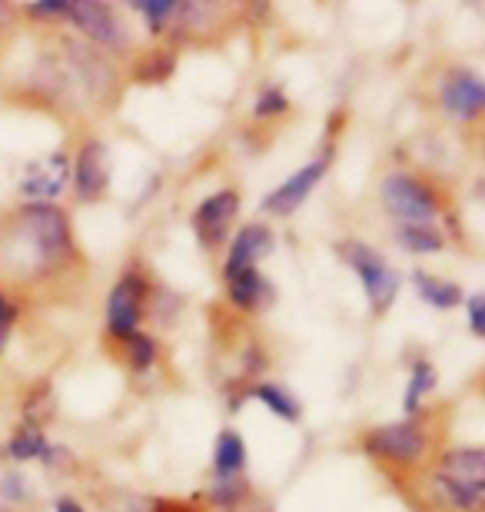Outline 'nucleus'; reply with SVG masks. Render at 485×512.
<instances>
[{
  "mask_svg": "<svg viewBox=\"0 0 485 512\" xmlns=\"http://www.w3.org/2000/svg\"><path fill=\"white\" fill-rule=\"evenodd\" d=\"M343 256L349 260V266L359 273V280H363V290L369 296V306H373V313H386L392 300H396L399 293V276L396 270L379 256L376 250H369L366 243H343Z\"/></svg>",
  "mask_w": 485,
  "mask_h": 512,
  "instance_id": "20e7f679",
  "label": "nucleus"
},
{
  "mask_svg": "<svg viewBox=\"0 0 485 512\" xmlns=\"http://www.w3.org/2000/svg\"><path fill=\"white\" fill-rule=\"evenodd\" d=\"M17 486H20V479H17V476H7L4 483H0V496H7V499L24 496V489H17Z\"/></svg>",
  "mask_w": 485,
  "mask_h": 512,
  "instance_id": "c85d7f7f",
  "label": "nucleus"
},
{
  "mask_svg": "<svg viewBox=\"0 0 485 512\" xmlns=\"http://www.w3.org/2000/svg\"><path fill=\"white\" fill-rule=\"evenodd\" d=\"M469 323H472V333L485 336V296L482 293L469 296Z\"/></svg>",
  "mask_w": 485,
  "mask_h": 512,
  "instance_id": "a878e982",
  "label": "nucleus"
},
{
  "mask_svg": "<svg viewBox=\"0 0 485 512\" xmlns=\"http://www.w3.org/2000/svg\"><path fill=\"white\" fill-rule=\"evenodd\" d=\"M226 283H230V300L236 306H243V310H253V306H260L266 296H270V286L260 276V270H240L233 276H226Z\"/></svg>",
  "mask_w": 485,
  "mask_h": 512,
  "instance_id": "4468645a",
  "label": "nucleus"
},
{
  "mask_svg": "<svg viewBox=\"0 0 485 512\" xmlns=\"http://www.w3.org/2000/svg\"><path fill=\"white\" fill-rule=\"evenodd\" d=\"M153 356H157V346H153L150 336H143V333H133L130 336V366L133 370H150V363H153Z\"/></svg>",
  "mask_w": 485,
  "mask_h": 512,
  "instance_id": "b1692460",
  "label": "nucleus"
},
{
  "mask_svg": "<svg viewBox=\"0 0 485 512\" xmlns=\"http://www.w3.org/2000/svg\"><path fill=\"white\" fill-rule=\"evenodd\" d=\"M0 20H4V10H0Z\"/></svg>",
  "mask_w": 485,
  "mask_h": 512,
  "instance_id": "2f4dec72",
  "label": "nucleus"
},
{
  "mask_svg": "<svg viewBox=\"0 0 485 512\" xmlns=\"http://www.w3.org/2000/svg\"><path fill=\"white\" fill-rule=\"evenodd\" d=\"M436 389V370H432L429 363H416L412 366V376H409V386H406V399H402V406H406V413L412 416L419 409V399L432 393Z\"/></svg>",
  "mask_w": 485,
  "mask_h": 512,
  "instance_id": "f3484780",
  "label": "nucleus"
},
{
  "mask_svg": "<svg viewBox=\"0 0 485 512\" xmlns=\"http://www.w3.org/2000/svg\"><path fill=\"white\" fill-rule=\"evenodd\" d=\"M170 74H173V54H167V50L143 57L140 67H137V77L143 80V84H163Z\"/></svg>",
  "mask_w": 485,
  "mask_h": 512,
  "instance_id": "412c9836",
  "label": "nucleus"
},
{
  "mask_svg": "<svg viewBox=\"0 0 485 512\" xmlns=\"http://www.w3.org/2000/svg\"><path fill=\"white\" fill-rule=\"evenodd\" d=\"M153 512H193V509H187V506H180V503H153Z\"/></svg>",
  "mask_w": 485,
  "mask_h": 512,
  "instance_id": "7c9ffc66",
  "label": "nucleus"
},
{
  "mask_svg": "<svg viewBox=\"0 0 485 512\" xmlns=\"http://www.w3.org/2000/svg\"><path fill=\"white\" fill-rule=\"evenodd\" d=\"M366 449L373 456L392 459V463H416V459L426 453V433H422L419 423L402 419V423L373 429V433L366 436Z\"/></svg>",
  "mask_w": 485,
  "mask_h": 512,
  "instance_id": "423d86ee",
  "label": "nucleus"
},
{
  "mask_svg": "<svg viewBox=\"0 0 485 512\" xmlns=\"http://www.w3.org/2000/svg\"><path fill=\"white\" fill-rule=\"evenodd\" d=\"M0 512H4V509H0Z\"/></svg>",
  "mask_w": 485,
  "mask_h": 512,
  "instance_id": "473e14b6",
  "label": "nucleus"
},
{
  "mask_svg": "<svg viewBox=\"0 0 485 512\" xmlns=\"http://www.w3.org/2000/svg\"><path fill=\"white\" fill-rule=\"evenodd\" d=\"M54 512H84V506H80V503H74V499H57Z\"/></svg>",
  "mask_w": 485,
  "mask_h": 512,
  "instance_id": "c756f323",
  "label": "nucleus"
},
{
  "mask_svg": "<svg viewBox=\"0 0 485 512\" xmlns=\"http://www.w3.org/2000/svg\"><path fill=\"white\" fill-rule=\"evenodd\" d=\"M74 183L84 200H97L110 183V153L100 140H87L77 153Z\"/></svg>",
  "mask_w": 485,
  "mask_h": 512,
  "instance_id": "9b49d317",
  "label": "nucleus"
},
{
  "mask_svg": "<svg viewBox=\"0 0 485 512\" xmlns=\"http://www.w3.org/2000/svg\"><path fill=\"white\" fill-rule=\"evenodd\" d=\"M383 203L392 217L399 220V227H432L436 220V197L429 187H422L416 177L409 173H392L383 183Z\"/></svg>",
  "mask_w": 485,
  "mask_h": 512,
  "instance_id": "7ed1b4c3",
  "label": "nucleus"
},
{
  "mask_svg": "<svg viewBox=\"0 0 485 512\" xmlns=\"http://www.w3.org/2000/svg\"><path fill=\"white\" fill-rule=\"evenodd\" d=\"M273 230L263 227V223H250V227H243L236 233L233 247H230V256H226V276L240 273V270H253L256 263L263 260V256L273 253Z\"/></svg>",
  "mask_w": 485,
  "mask_h": 512,
  "instance_id": "ddd939ff",
  "label": "nucleus"
},
{
  "mask_svg": "<svg viewBox=\"0 0 485 512\" xmlns=\"http://www.w3.org/2000/svg\"><path fill=\"white\" fill-rule=\"evenodd\" d=\"M412 283H416V290H419L422 300L432 303L436 310H452V306H459V303H462V286L449 283V280H436V276H429V273L416 270V276H412Z\"/></svg>",
  "mask_w": 485,
  "mask_h": 512,
  "instance_id": "dca6fc26",
  "label": "nucleus"
},
{
  "mask_svg": "<svg viewBox=\"0 0 485 512\" xmlns=\"http://www.w3.org/2000/svg\"><path fill=\"white\" fill-rule=\"evenodd\" d=\"M67 17L84 30L87 40L103 44L110 50H127L130 47V34L123 27V20L113 14L107 4H97V0H67Z\"/></svg>",
  "mask_w": 485,
  "mask_h": 512,
  "instance_id": "39448f33",
  "label": "nucleus"
},
{
  "mask_svg": "<svg viewBox=\"0 0 485 512\" xmlns=\"http://www.w3.org/2000/svg\"><path fill=\"white\" fill-rule=\"evenodd\" d=\"M439 97L452 120H476L485 107V84L472 70H452V74L442 80Z\"/></svg>",
  "mask_w": 485,
  "mask_h": 512,
  "instance_id": "6e6552de",
  "label": "nucleus"
},
{
  "mask_svg": "<svg viewBox=\"0 0 485 512\" xmlns=\"http://www.w3.org/2000/svg\"><path fill=\"white\" fill-rule=\"evenodd\" d=\"M67 177H70L67 157L64 153H50L47 160L30 163V167L24 170L20 193H24V197H34V200H50L67 187Z\"/></svg>",
  "mask_w": 485,
  "mask_h": 512,
  "instance_id": "f8f14e48",
  "label": "nucleus"
},
{
  "mask_svg": "<svg viewBox=\"0 0 485 512\" xmlns=\"http://www.w3.org/2000/svg\"><path fill=\"white\" fill-rule=\"evenodd\" d=\"M246 463V449H243V439L233 433V429H223L216 436V446H213V469L220 479H230L243 469Z\"/></svg>",
  "mask_w": 485,
  "mask_h": 512,
  "instance_id": "2eb2a0df",
  "label": "nucleus"
},
{
  "mask_svg": "<svg viewBox=\"0 0 485 512\" xmlns=\"http://www.w3.org/2000/svg\"><path fill=\"white\" fill-rule=\"evenodd\" d=\"M133 7L150 20L153 30H160L170 17H177V0H140V4H133Z\"/></svg>",
  "mask_w": 485,
  "mask_h": 512,
  "instance_id": "5701e85b",
  "label": "nucleus"
},
{
  "mask_svg": "<svg viewBox=\"0 0 485 512\" xmlns=\"http://www.w3.org/2000/svg\"><path fill=\"white\" fill-rule=\"evenodd\" d=\"M240 493H243L240 483H223V486H216L213 499H216V503H233V499L240 496Z\"/></svg>",
  "mask_w": 485,
  "mask_h": 512,
  "instance_id": "cd10ccee",
  "label": "nucleus"
},
{
  "mask_svg": "<svg viewBox=\"0 0 485 512\" xmlns=\"http://www.w3.org/2000/svg\"><path fill=\"white\" fill-rule=\"evenodd\" d=\"M143 280L137 273H127L123 280L113 286L107 296V330L120 340H130L137 333L140 323V306H143Z\"/></svg>",
  "mask_w": 485,
  "mask_h": 512,
  "instance_id": "0eeeda50",
  "label": "nucleus"
},
{
  "mask_svg": "<svg viewBox=\"0 0 485 512\" xmlns=\"http://www.w3.org/2000/svg\"><path fill=\"white\" fill-rule=\"evenodd\" d=\"M396 240L412 253H436V250H442V237L432 227H396Z\"/></svg>",
  "mask_w": 485,
  "mask_h": 512,
  "instance_id": "6ab92c4d",
  "label": "nucleus"
},
{
  "mask_svg": "<svg viewBox=\"0 0 485 512\" xmlns=\"http://www.w3.org/2000/svg\"><path fill=\"white\" fill-rule=\"evenodd\" d=\"M10 456L14 459H40L47 456V439L37 426H20L10 439Z\"/></svg>",
  "mask_w": 485,
  "mask_h": 512,
  "instance_id": "a211bd4d",
  "label": "nucleus"
},
{
  "mask_svg": "<svg viewBox=\"0 0 485 512\" xmlns=\"http://www.w3.org/2000/svg\"><path fill=\"white\" fill-rule=\"evenodd\" d=\"M436 489L452 509L479 512L485 503V453L482 449H452L436 469Z\"/></svg>",
  "mask_w": 485,
  "mask_h": 512,
  "instance_id": "f03ea898",
  "label": "nucleus"
},
{
  "mask_svg": "<svg viewBox=\"0 0 485 512\" xmlns=\"http://www.w3.org/2000/svg\"><path fill=\"white\" fill-rule=\"evenodd\" d=\"M10 320H14V310H10V303H7V296L0 293V346H4L7 340V330H10Z\"/></svg>",
  "mask_w": 485,
  "mask_h": 512,
  "instance_id": "bb28decb",
  "label": "nucleus"
},
{
  "mask_svg": "<svg viewBox=\"0 0 485 512\" xmlns=\"http://www.w3.org/2000/svg\"><path fill=\"white\" fill-rule=\"evenodd\" d=\"M236 210H240V197H236L233 190L213 193V197H206L200 207H196L193 230H196V237H200L203 247H216V243L226 237L230 223L236 220Z\"/></svg>",
  "mask_w": 485,
  "mask_h": 512,
  "instance_id": "1a4fd4ad",
  "label": "nucleus"
},
{
  "mask_svg": "<svg viewBox=\"0 0 485 512\" xmlns=\"http://www.w3.org/2000/svg\"><path fill=\"white\" fill-rule=\"evenodd\" d=\"M286 107H290V100H286V94L280 87H263L260 90V97H256V107H253V114L266 120V117H280L286 114Z\"/></svg>",
  "mask_w": 485,
  "mask_h": 512,
  "instance_id": "4be33fe9",
  "label": "nucleus"
},
{
  "mask_svg": "<svg viewBox=\"0 0 485 512\" xmlns=\"http://www.w3.org/2000/svg\"><path fill=\"white\" fill-rule=\"evenodd\" d=\"M70 253H74V240H70L67 217L57 207L34 203L17 217L10 263H17L24 273L64 263Z\"/></svg>",
  "mask_w": 485,
  "mask_h": 512,
  "instance_id": "f257e3e1",
  "label": "nucleus"
},
{
  "mask_svg": "<svg viewBox=\"0 0 485 512\" xmlns=\"http://www.w3.org/2000/svg\"><path fill=\"white\" fill-rule=\"evenodd\" d=\"M323 173H326V160H313V163H306V167H299L290 180L280 183V187L263 200V210L276 213V217H290L293 210H299V203L309 197V190L323 180Z\"/></svg>",
  "mask_w": 485,
  "mask_h": 512,
  "instance_id": "9d476101",
  "label": "nucleus"
},
{
  "mask_svg": "<svg viewBox=\"0 0 485 512\" xmlns=\"http://www.w3.org/2000/svg\"><path fill=\"white\" fill-rule=\"evenodd\" d=\"M27 10L30 17H67V0H37Z\"/></svg>",
  "mask_w": 485,
  "mask_h": 512,
  "instance_id": "393cba45",
  "label": "nucleus"
},
{
  "mask_svg": "<svg viewBox=\"0 0 485 512\" xmlns=\"http://www.w3.org/2000/svg\"><path fill=\"white\" fill-rule=\"evenodd\" d=\"M256 399H263L266 406L273 409L276 416H283V419H299V403L296 399L286 393V389H280V386H273V383H263V386H256Z\"/></svg>",
  "mask_w": 485,
  "mask_h": 512,
  "instance_id": "aec40b11",
  "label": "nucleus"
}]
</instances>
